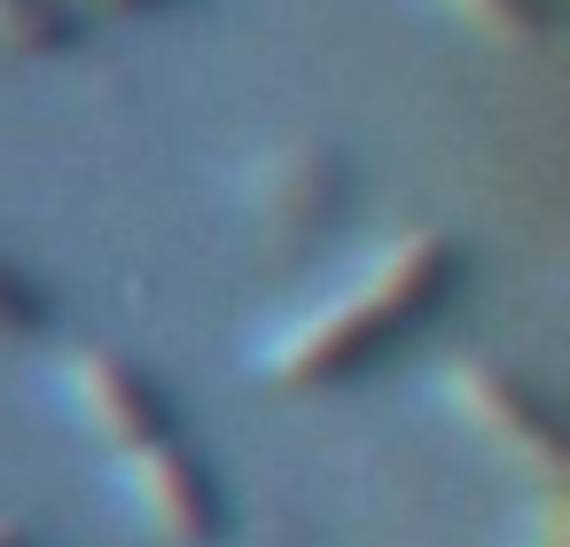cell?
<instances>
[{
  "mask_svg": "<svg viewBox=\"0 0 570 547\" xmlns=\"http://www.w3.org/2000/svg\"><path fill=\"white\" fill-rule=\"evenodd\" d=\"M445 9H453L469 32L508 40V48H531V40L547 32V9H539V0H445Z\"/></svg>",
  "mask_w": 570,
  "mask_h": 547,
  "instance_id": "cell-6",
  "label": "cell"
},
{
  "mask_svg": "<svg viewBox=\"0 0 570 547\" xmlns=\"http://www.w3.org/2000/svg\"><path fill=\"white\" fill-rule=\"evenodd\" d=\"M40 329H48V290L0 258V336H40Z\"/></svg>",
  "mask_w": 570,
  "mask_h": 547,
  "instance_id": "cell-7",
  "label": "cell"
},
{
  "mask_svg": "<svg viewBox=\"0 0 570 547\" xmlns=\"http://www.w3.org/2000/svg\"><path fill=\"white\" fill-rule=\"evenodd\" d=\"M523 547H570V524H562V500H554V492L531 508V524H523Z\"/></svg>",
  "mask_w": 570,
  "mask_h": 547,
  "instance_id": "cell-8",
  "label": "cell"
},
{
  "mask_svg": "<svg viewBox=\"0 0 570 547\" xmlns=\"http://www.w3.org/2000/svg\"><path fill=\"white\" fill-rule=\"evenodd\" d=\"M438 399L492 446V453H508V461H523L539 485H554L562 477V461H570V438H562V414L547 407V391L539 383H523L515 368H492V360H453L445 375H438Z\"/></svg>",
  "mask_w": 570,
  "mask_h": 547,
  "instance_id": "cell-3",
  "label": "cell"
},
{
  "mask_svg": "<svg viewBox=\"0 0 570 547\" xmlns=\"http://www.w3.org/2000/svg\"><path fill=\"white\" fill-rule=\"evenodd\" d=\"M56 383H63V407L95 430V446L110 453L118 485L134 492L141 524L165 539V547H212L227 531V500H219V477L204 469V453L188 446L173 399L157 391L149 368H134L126 352L110 344H79L56 360Z\"/></svg>",
  "mask_w": 570,
  "mask_h": 547,
  "instance_id": "cell-1",
  "label": "cell"
},
{
  "mask_svg": "<svg viewBox=\"0 0 570 547\" xmlns=\"http://www.w3.org/2000/svg\"><path fill=\"white\" fill-rule=\"evenodd\" d=\"M102 9H134V0H102Z\"/></svg>",
  "mask_w": 570,
  "mask_h": 547,
  "instance_id": "cell-10",
  "label": "cell"
},
{
  "mask_svg": "<svg viewBox=\"0 0 570 547\" xmlns=\"http://www.w3.org/2000/svg\"><path fill=\"white\" fill-rule=\"evenodd\" d=\"M461 282V243L445 227H406L391 235L344 290H328L321 305H305L282 336L258 344V375L282 391H321L360 375L367 360H383L399 336H414Z\"/></svg>",
  "mask_w": 570,
  "mask_h": 547,
  "instance_id": "cell-2",
  "label": "cell"
},
{
  "mask_svg": "<svg viewBox=\"0 0 570 547\" xmlns=\"http://www.w3.org/2000/svg\"><path fill=\"white\" fill-rule=\"evenodd\" d=\"M87 32L79 0H0V48L9 56H56Z\"/></svg>",
  "mask_w": 570,
  "mask_h": 547,
  "instance_id": "cell-5",
  "label": "cell"
},
{
  "mask_svg": "<svg viewBox=\"0 0 570 547\" xmlns=\"http://www.w3.org/2000/svg\"><path fill=\"white\" fill-rule=\"evenodd\" d=\"M336 188H344V173L328 149H274L258 165V219L274 235H313L336 219Z\"/></svg>",
  "mask_w": 570,
  "mask_h": 547,
  "instance_id": "cell-4",
  "label": "cell"
},
{
  "mask_svg": "<svg viewBox=\"0 0 570 547\" xmlns=\"http://www.w3.org/2000/svg\"><path fill=\"white\" fill-rule=\"evenodd\" d=\"M0 547H32V531H24V524H9V516H0Z\"/></svg>",
  "mask_w": 570,
  "mask_h": 547,
  "instance_id": "cell-9",
  "label": "cell"
}]
</instances>
